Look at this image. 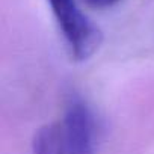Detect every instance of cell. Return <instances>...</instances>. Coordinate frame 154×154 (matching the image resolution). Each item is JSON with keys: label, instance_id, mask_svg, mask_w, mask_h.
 I'll use <instances>...</instances> for the list:
<instances>
[{"label": "cell", "instance_id": "1", "mask_svg": "<svg viewBox=\"0 0 154 154\" xmlns=\"http://www.w3.org/2000/svg\"><path fill=\"white\" fill-rule=\"evenodd\" d=\"M100 122L89 104L72 98L60 118L41 127L32 142V154H97Z\"/></svg>", "mask_w": 154, "mask_h": 154}, {"label": "cell", "instance_id": "2", "mask_svg": "<svg viewBox=\"0 0 154 154\" xmlns=\"http://www.w3.org/2000/svg\"><path fill=\"white\" fill-rule=\"evenodd\" d=\"M71 57L88 60L101 45V30L85 15L77 0H47Z\"/></svg>", "mask_w": 154, "mask_h": 154}, {"label": "cell", "instance_id": "3", "mask_svg": "<svg viewBox=\"0 0 154 154\" xmlns=\"http://www.w3.org/2000/svg\"><path fill=\"white\" fill-rule=\"evenodd\" d=\"M85 2L92 6V8H98V9H104V8H110L113 5H116L119 0H85Z\"/></svg>", "mask_w": 154, "mask_h": 154}]
</instances>
